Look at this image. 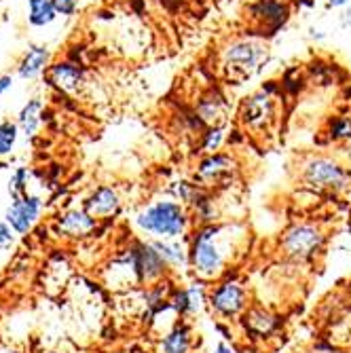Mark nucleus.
<instances>
[{"label":"nucleus","mask_w":351,"mask_h":353,"mask_svg":"<svg viewBox=\"0 0 351 353\" xmlns=\"http://www.w3.org/2000/svg\"><path fill=\"white\" fill-rule=\"evenodd\" d=\"M313 353H341V351H337V349H332V347H328V345H317V347L313 349Z\"/></svg>","instance_id":"2f4dec72"},{"label":"nucleus","mask_w":351,"mask_h":353,"mask_svg":"<svg viewBox=\"0 0 351 353\" xmlns=\"http://www.w3.org/2000/svg\"><path fill=\"white\" fill-rule=\"evenodd\" d=\"M138 227L150 235L174 239L184 233L186 227V214L180 203L174 201H157L150 208H146L136 218Z\"/></svg>","instance_id":"39448f33"},{"label":"nucleus","mask_w":351,"mask_h":353,"mask_svg":"<svg viewBox=\"0 0 351 353\" xmlns=\"http://www.w3.org/2000/svg\"><path fill=\"white\" fill-rule=\"evenodd\" d=\"M269 55V41L250 30L245 34L233 37L222 45L218 53V68L227 81L243 83L265 66Z\"/></svg>","instance_id":"f03ea898"},{"label":"nucleus","mask_w":351,"mask_h":353,"mask_svg":"<svg viewBox=\"0 0 351 353\" xmlns=\"http://www.w3.org/2000/svg\"><path fill=\"white\" fill-rule=\"evenodd\" d=\"M290 3H301V0H290Z\"/></svg>","instance_id":"72a5a7b5"},{"label":"nucleus","mask_w":351,"mask_h":353,"mask_svg":"<svg viewBox=\"0 0 351 353\" xmlns=\"http://www.w3.org/2000/svg\"><path fill=\"white\" fill-rule=\"evenodd\" d=\"M225 144V125H216V127H208V130L201 134L199 138V146L205 154H214L222 148Z\"/></svg>","instance_id":"4be33fe9"},{"label":"nucleus","mask_w":351,"mask_h":353,"mask_svg":"<svg viewBox=\"0 0 351 353\" xmlns=\"http://www.w3.org/2000/svg\"><path fill=\"white\" fill-rule=\"evenodd\" d=\"M216 353H235L229 345H225V343H220L218 347H216Z\"/></svg>","instance_id":"473e14b6"},{"label":"nucleus","mask_w":351,"mask_h":353,"mask_svg":"<svg viewBox=\"0 0 351 353\" xmlns=\"http://www.w3.org/2000/svg\"><path fill=\"white\" fill-rule=\"evenodd\" d=\"M190 328L184 322H178L166 336L161 343L163 353H188L190 349Z\"/></svg>","instance_id":"aec40b11"},{"label":"nucleus","mask_w":351,"mask_h":353,"mask_svg":"<svg viewBox=\"0 0 351 353\" xmlns=\"http://www.w3.org/2000/svg\"><path fill=\"white\" fill-rule=\"evenodd\" d=\"M19 125L17 121H0V159H7L13 150H15V144L19 140Z\"/></svg>","instance_id":"412c9836"},{"label":"nucleus","mask_w":351,"mask_h":353,"mask_svg":"<svg viewBox=\"0 0 351 353\" xmlns=\"http://www.w3.org/2000/svg\"><path fill=\"white\" fill-rule=\"evenodd\" d=\"M13 83H15V79H13V74H9V72H5V74H0V98L13 87Z\"/></svg>","instance_id":"cd10ccee"},{"label":"nucleus","mask_w":351,"mask_h":353,"mask_svg":"<svg viewBox=\"0 0 351 353\" xmlns=\"http://www.w3.org/2000/svg\"><path fill=\"white\" fill-rule=\"evenodd\" d=\"M55 227H57L59 235L79 239V237L91 235L95 229H98V220H95L87 210H77L74 208V210H66V212L57 214Z\"/></svg>","instance_id":"4468645a"},{"label":"nucleus","mask_w":351,"mask_h":353,"mask_svg":"<svg viewBox=\"0 0 351 353\" xmlns=\"http://www.w3.org/2000/svg\"><path fill=\"white\" fill-rule=\"evenodd\" d=\"M43 208H45V201L39 195L26 192L23 197L11 201V205L5 212V222L15 231V235H28L39 222Z\"/></svg>","instance_id":"9d476101"},{"label":"nucleus","mask_w":351,"mask_h":353,"mask_svg":"<svg viewBox=\"0 0 351 353\" xmlns=\"http://www.w3.org/2000/svg\"><path fill=\"white\" fill-rule=\"evenodd\" d=\"M85 210L95 218H110L121 210V197L112 186H98L85 199Z\"/></svg>","instance_id":"dca6fc26"},{"label":"nucleus","mask_w":351,"mask_h":353,"mask_svg":"<svg viewBox=\"0 0 351 353\" xmlns=\"http://www.w3.org/2000/svg\"><path fill=\"white\" fill-rule=\"evenodd\" d=\"M130 250H132V256H134L140 283H154V281H159L166 275L168 263L163 261V256L159 254L154 243L136 241Z\"/></svg>","instance_id":"f8f14e48"},{"label":"nucleus","mask_w":351,"mask_h":353,"mask_svg":"<svg viewBox=\"0 0 351 353\" xmlns=\"http://www.w3.org/2000/svg\"><path fill=\"white\" fill-rule=\"evenodd\" d=\"M45 81L57 93L63 95H77L87 83V70L81 61L72 59H59L53 61L45 72Z\"/></svg>","instance_id":"1a4fd4ad"},{"label":"nucleus","mask_w":351,"mask_h":353,"mask_svg":"<svg viewBox=\"0 0 351 353\" xmlns=\"http://www.w3.org/2000/svg\"><path fill=\"white\" fill-rule=\"evenodd\" d=\"M279 95L281 85H275L269 81V85H263L248 98H243L239 106V123L245 132L252 136H265L271 134V130L279 121Z\"/></svg>","instance_id":"7ed1b4c3"},{"label":"nucleus","mask_w":351,"mask_h":353,"mask_svg":"<svg viewBox=\"0 0 351 353\" xmlns=\"http://www.w3.org/2000/svg\"><path fill=\"white\" fill-rule=\"evenodd\" d=\"M301 180L307 188L317 192H343L351 174L345 163L330 154H309L301 163Z\"/></svg>","instance_id":"20e7f679"},{"label":"nucleus","mask_w":351,"mask_h":353,"mask_svg":"<svg viewBox=\"0 0 351 353\" xmlns=\"http://www.w3.org/2000/svg\"><path fill=\"white\" fill-rule=\"evenodd\" d=\"M43 121H45V110H43L41 98H30V100L21 106V110H19V114H17L19 132H21L28 140L37 138V134H39V130H41Z\"/></svg>","instance_id":"f3484780"},{"label":"nucleus","mask_w":351,"mask_h":353,"mask_svg":"<svg viewBox=\"0 0 351 353\" xmlns=\"http://www.w3.org/2000/svg\"><path fill=\"white\" fill-rule=\"evenodd\" d=\"M245 13L250 30L269 39L275 37L290 21L292 3L290 0H254V3L248 5Z\"/></svg>","instance_id":"423d86ee"},{"label":"nucleus","mask_w":351,"mask_h":353,"mask_svg":"<svg viewBox=\"0 0 351 353\" xmlns=\"http://www.w3.org/2000/svg\"><path fill=\"white\" fill-rule=\"evenodd\" d=\"M324 233L315 227V224L303 222L294 224L292 229L285 231L281 239V248L285 256H290L294 261H311L313 256L324 248Z\"/></svg>","instance_id":"0eeeda50"},{"label":"nucleus","mask_w":351,"mask_h":353,"mask_svg":"<svg viewBox=\"0 0 351 353\" xmlns=\"http://www.w3.org/2000/svg\"><path fill=\"white\" fill-rule=\"evenodd\" d=\"M237 224H203L190 243L188 259L195 273L203 279H216L227 271L233 254L239 245L235 235Z\"/></svg>","instance_id":"f257e3e1"},{"label":"nucleus","mask_w":351,"mask_h":353,"mask_svg":"<svg viewBox=\"0 0 351 353\" xmlns=\"http://www.w3.org/2000/svg\"><path fill=\"white\" fill-rule=\"evenodd\" d=\"M243 324L254 336H267L277 328L279 319L273 313H269V311H265L261 307H252L243 315Z\"/></svg>","instance_id":"a211bd4d"},{"label":"nucleus","mask_w":351,"mask_h":353,"mask_svg":"<svg viewBox=\"0 0 351 353\" xmlns=\"http://www.w3.org/2000/svg\"><path fill=\"white\" fill-rule=\"evenodd\" d=\"M13 241H15V231L9 227L7 222L0 220V250L7 248V245H11Z\"/></svg>","instance_id":"bb28decb"},{"label":"nucleus","mask_w":351,"mask_h":353,"mask_svg":"<svg viewBox=\"0 0 351 353\" xmlns=\"http://www.w3.org/2000/svg\"><path fill=\"white\" fill-rule=\"evenodd\" d=\"M351 5V0H326L328 9H347Z\"/></svg>","instance_id":"7c9ffc66"},{"label":"nucleus","mask_w":351,"mask_h":353,"mask_svg":"<svg viewBox=\"0 0 351 353\" xmlns=\"http://www.w3.org/2000/svg\"><path fill=\"white\" fill-rule=\"evenodd\" d=\"M28 180H30V170L28 168H15L9 180V192L13 199H19L28 192Z\"/></svg>","instance_id":"b1692460"},{"label":"nucleus","mask_w":351,"mask_h":353,"mask_svg":"<svg viewBox=\"0 0 351 353\" xmlns=\"http://www.w3.org/2000/svg\"><path fill=\"white\" fill-rule=\"evenodd\" d=\"M51 3L57 15H63V17H72L79 11V0H51Z\"/></svg>","instance_id":"a878e982"},{"label":"nucleus","mask_w":351,"mask_h":353,"mask_svg":"<svg viewBox=\"0 0 351 353\" xmlns=\"http://www.w3.org/2000/svg\"><path fill=\"white\" fill-rule=\"evenodd\" d=\"M208 301H210L212 311H216L220 317H235L237 313L245 309L248 292L239 281L229 279V281L218 283Z\"/></svg>","instance_id":"9b49d317"},{"label":"nucleus","mask_w":351,"mask_h":353,"mask_svg":"<svg viewBox=\"0 0 351 353\" xmlns=\"http://www.w3.org/2000/svg\"><path fill=\"white\" fill-rule=\"evenodd\" d=\"M339 26L343 30H351V5L347 9H343V13L339 15Z\"/></svg>","instance_id":"c85d7f7f"},{"label":"nucleus","mask_w":351,"mask_h":353,"mask_svg":"<svg viewBox=\"0 0 351 353\" xmlns=\"http://www.w3.org/2000/svg\"><path fill=\"white\" fill-rule=\"evenodd\" d=\"M235 176H237L235 157L227 154V152L205 154L195 170V180L205 188L208 186H231Z\"/></svg>","instance_id":"6e6552de"},{"label":"nucleus","mask_w":351,"mask_h":353,"mask_svg":"<svg viewBox=\"0 0 351 353\" xmlns=\"http://www.w3.org/2000/svg\"><path fill=\"white\" fill-rule=\"evenodd\" d=\"M328 138L334 142L351 140V119L349 117H334L328 123Z\"/></svg>","instance_id":"393cba45"},{"label":"nucleus","mask_w":351,"mask_h":353,"mask_svg":"<svg viewBox=\"0 0 351 353\" xmlns=\"http://www.w3.org/2000/svg\"><path fill=\"white\" fill-rule=\"evenodd\" d=\"M51 66V51L47 45H28L21 59L17 61L15 72L21 81H34L47 72Z\"/></svg>","instance_id":"2eb2a0df"},{"label":"nucleus","mask_w":351,"mask_h":353,"mask_svg":"<svg viewBox=\"0 0 351 353\" xmlns=\"http://www.w3.org/2000/svg\"><path fill=\"white\" fill-rule=\"evenodd\" d=\"M51 0H28V23L32 28H47L57 19Z\"/></svg>","instance_id":"6ab92c4d"},{"label":"nucleus","mask_w":351,"mask_h":353,"mask_svg":"<svg viewBox=\"0 0 351 353\" xmlns=\"http://www.w3.org/2000/svg\"><path fill=\"white\" fill-rule=\"evenodd\" d=\"M193 110L197 112V117L208 125V127H216V125H225L227 117H229V102L225 98V93L218 91L216 87H210L208 91H203Z\"/></svg>","instance_id":"ddd939ff"},{"label":"nucleus","mask_w":351,"mask_h":353,"mask_svg":"<svg viewBox=\"0 0 351 353\" xmlns=\"http://www.w3.org/2000/svg\"><path fill=\"white\" fill-rule=\"evenodd\" d=\"M157 3L163 5V9H168V11H180L184 0H157Z\"/></svg>","instance_id":"c756f323"},{"label":"nucleus","mask_w":351,"mask_h":353,"mask_svg":"<svg viewBox=\"0 0 351 353\" xmlns=\"http://www.w3.org/2000/svg\"><path fill=\"white\" fill-rule=\"evenodd\" d=\"M154 248L159 250V254L163 256V261L168 263V267L170 265L178 267V265H184V261H186V254H184L180 243H174V241H154Z\"/></svg>","instance_id":"5701e85b"}]
</instances>
